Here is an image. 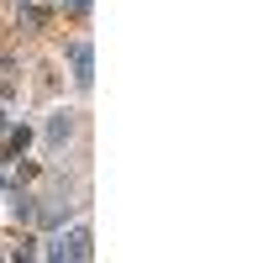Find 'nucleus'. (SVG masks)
Segmentation results:
<instances>
[{"label":"nucleus","instance_id":"f257e3e1","mask_svg":"<svg viewBox=\"0 0 263 263\" xmlns=\"http://www.w3.org/2000/svg\"><path fill=\"white\" fill-rule=\"evenodd\" d=\"M53 258H90V232L84 227H74L63 242H53Z\"/></svg>","mask_w":263,"mask_h":263},{"label":"nucleus","instance_id":"f03ea898","mask_svg":"<svg viewBox=\"0 0 263 263\" xmlns=\"http://www.w3.org/2000/svg\"><path fill=\"white\" fill-rule=\"evenodd\" d=\"M69 58H74V79H79V84H90V79H95V74H90V42H74Z\"/></svg>","mask_w":263,"mask_h":263},{"label":"nucleus","instance_id":"7ed1b4c3","mask_svg":"<svg viewBox=\"0 0 263 263\" xmlns=\"http://www.w3.org/2000/svg\"><path fill=\"white\" fill-rule=\"evenodd\" d=\"M21 27H27V32H42V27H48V11H42V6H21Z\"/></svg>","mask_w":263,"mask_h":263},{"label":"nucleus","instance_id":"20e7f679","mask_svg":"<svg viewBox=\"0 0 263 263\" xmlns=\"http://www.w3.org/2000/svg\"><path fill=\"white\" fill-rule=\"evenodd\" d=\"M27 142H32V132H27V126H11V137H6V158H16Z\"/></svg>","mask_w":263,"mask_h":263},{"label":"nucleus","instance_id":"39448f33","mask_svg":"<svg viewBox=\"0 0 263 263\" xmlns=\"http://www.w3.org/2000/svg\"><path fill=\"white\" fill-rule=\"evenodd\" d=\"M69 132H74V121H69V111H63V116H53V126H48V142H63Z\"/></svg>","mask_w":263,"mask_h":263},{"label":"nucleus","instance_id":"423d86ee","mask_svg":"<svg viewBox=\"0 0 263 263\" xmlns=\"http://www.w3.org/2000/svg\"><path fill=\"white\" fill-rule=\"evenodd\" d=\"M69 11H74V16H84V11H90V0H69Z\"/></svg>","mask_w":263,"mask_h":263}]
</instances>
